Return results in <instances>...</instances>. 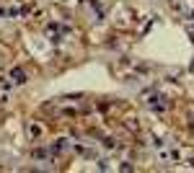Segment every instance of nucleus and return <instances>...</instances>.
Returning <instances> with one entry per match:
<instances>
[{
	"instance_id": "obj_1",
	"label": "nucleus",
	"mask_w": 194,
	"mask_h": 173,
	"mask_svg": "<svg viewBox=\"0 0 194 173\" xmlns=\"http://www.w3.org/2000/svg\"><path fill=\"white\" fill-rule=\"evenodd\" d=\"M13 77H16L18 83H23V72H21V70H13Z\"/></svg>"
}]
</instances>
